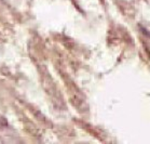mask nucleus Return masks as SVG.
I'll return each instance as SVG.
<instances>
[]
</instances>
